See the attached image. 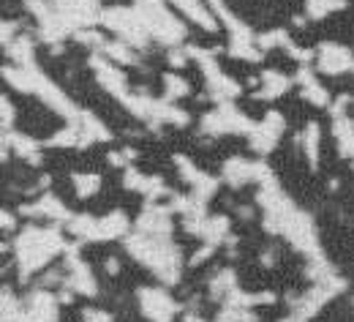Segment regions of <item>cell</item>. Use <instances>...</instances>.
<instances>
[{"mask_svg":"<svg viewBox=\"0 0 354 322\" xmlns=\"http://www.w3.org/2000/svg\"><path fill=\"white\" fill-rule=\"evenodd\" d=\"M60 251H68V243L57 230H44V227H28L19 232L14 240V254H17V268L19 278L28 281L33 274L49 265V260Z\"/></svg>","mask_w":354,"mask_h":322,"instance_id":"obj_2","label":"cell"},{"mask_svg":"<svg viewBox=\"0 0 354 322\" xmlns=\"http://www.w3.org/2000/svg\"><path fill=\"white\" fill-rule=\"evenodd\" d=\"M22 314V303L11 295V287H3V322H17Z\"/></svg>","mask_w":354,"mask_h":322,"instance_id":"obj_31","label":"cell"},{"mask_svg":"<svg viewBox=\"0 0 354 322\" xmlns=\"http://www.w3.org/2000/svg\"><path fill=\"white\" fill-rule=\"evenodd\" d=\"M19 213H22V216H46V219H52V222H71V219H74L71 211H68L55 194H44L39 202L19 208Z\"/></svg>","mask_w":354,"mask_h":322,"instance_id":"obj_18","label":"cell"},{"mask_svg":"<svg viewBox=\"0 0 354 322\" xmlns=\"http://www.w3.org/2000/svg\"><path fill=\"white\" fill-rule=\"evenodd\" d=\"M104 268H106V274H112V276H115V274H120V262H118V260H115V257H109V260H106V265H104Z\"/></svg>","mask_w":354,"mask_h":322,"instance_id":"obj_35","label":"cell"},{"mask_svg":"<svg viewBox=\"0 0 354 322\" xmlns=\"http://www.w3.org/2000/svg\"><path fill=\"white\" fill-rule=\"evenodd\" d=\"M237 289V276H234V271L232 268H226V271H221L218 276L210 281V298L213 301H226V295L229 292H234Z\"/></svg>","mask_w":354,"mask_h":322,"instance_id":"obj_23","label":"cell"},{"mask_svg":"<svg viewBox=\"0 0 354 322\" xmlns=\"http://www.w3.org/2000/svg\"><path fill=\"white\" fill-rule=\"evenodd\" d=\"M257 44H259V49H275V46L289 49V46H292V39H289L286 30H267L265 36L257 39Z\"/></svg>","mask_w":354,"mask_h":322,"instance_id":"obj_30","label":"cell"},{"mask_svg":"<svg viewBox=\"0 0 354 322\" xmlns=\"http://www.w3.org/2000/svg\"><path fill=\"white\" fill-rule=\"evenodd\" d=\"M183 11V17H188L191 22H196L205 30H218V17L213 14V8H207L202 0H169Z\"/></svg>","mask_w":354,"mask_h":322,"instance_id":"obj_19","label":"cell"},{"mask_svg":"<svg viewBox=\"0 0 354 322\" xmlns=\"http://www.w3.org/2000/svg\"><path fill=\"white\" fill-rule=\"evenodd\" d=\"M11 118H14L11 101H8V96H3V132H8V129H11Z\"/></svg>","mask_w":354,"mask_h":322,"instance_id":"obj_34","label":"cell"},{"mask_svg":"<svg viewBox=\"0 0 354 322\" xmlns=\"http://www.w3.org/2000/svg\"><path fill=\"white\" fill-rule=\"evenodd\" d=\"M185 322H205L202 317H196V314H185Z\"/></svg>","mask_w":354,"mask_h":322,"instance_id":"obj_38","label":"cell"},{"mask_svg":"<svg viewBox=\"0 0 354 322\" xmlns=\"http://www.w3.org/2000/svg\"><path fill=\"white\" fill-rule=\"evenodd\" d=\"M139 309L150 322H172L180 312V303L167 295L161 287H142L139 289Z\"/></svg>","mask_w":354,"mask_h":322,"instance_id":"obj_7","label":"cell"},{"mask_svg":"<svg viewBox=\"0 0 354 322\" xmlns=\"http://www.w3.org/2000/svg\"><path fill=\"white\" fill-rule=\"evenodd\" d=\"M136 11L142 14L150 36L161 44L177 46L185 39V28L180 25V19L172 17L164 6V0H136Z\"/></svg>","mask_w":354,"mask_h":322,"instance_id":"obj_3","label":"cell"},{"mask_svg":"<svg viewBox=\"0 0 354 322\" xmlns=\"http://www.w3.org/2000/svg\"><path fill=\"white\" fill-rule=\"evenodd\" d=\"M90 66L95 69V77H98V82H101L104 91H109L112 96H118L120 101L129 96V80H126V74H123L109 57H98V55H93V57H90Z\"/></svg>","mask_w":354,"mask_h":322,"instance_id":"obj_13","label":"cell"},{"mask_svg":"<svg viewBox=\"0 0 354 322\" xmlns=\"http://www.w3.org/2000/svg\"><path fill=\"white\" fill-rule=\"evenodd\" d=\"M74 188H77L80 199H90L101 188V175H95V172H77L74 175Z\"/></svg>","mask_w":354,"mask_h":322,"instance_id":"obj_28","label":"cell"},{"mask_svg":"<svg viewBox=\"0 0 354 322\" xmlns=\"http://www.w3.org/2000/svg\"><path fill=\"white\" fill-rule=\"evenodd\" d=\"M316 69L324 71V74H341V71H349L354 69V55L341 44H319L316 49Z\"/></svg>","mask_w":354,"mask_h":322,"instance_id":"obj_14","label":"cell"},{"mask_svg":"<svg viewBox=\"0 0 354 322\" xmlns=\"http://www.w3.org/2000/svg\"><path fill=\"white\" fill-rule=\"evenodd\" d=\"M289 88H292V80H289V77H283L281 71L267 69L265 74H262V88L254 93V96H257V98H262V101H270V98L283 96Z\"/></svg>","mask_w":354,"mask_h":322,"instance_id":"obj_22","label":"cell"},{"mask_svg":"<svg viewBox=\"0 0 354 322\" xmlns=\"http://www.w3.org/2000/svg\"><path fill=\"white\" fill-rule=\"evenodd\" d=\"M6 49H8V55H11L19 66H33V42H30L28 36L14 39L11 44H6Z\"/></svg>","mask_w":354,"mask_h":322,"instance_id":"obj_25","label":"cell"},{"mask_svg":"<svg viewBox=\"0 0 354 322\" xmlns=\"http://www.w3.org/2000/svg\"><path fill=\"white\" fill-rule=\"evenodd\" d=\"M11 224H14V222H11V213H3V230L8 232L11 230Z\"/></svg>","mask_w":354,"mask_h":322,"instance_id":"obj_36","label":"cell"},{"mask_svg":"<svg viewBox=\"0 0 354 322\" xmlns=\"http://www.w3.org/2000/svg\"><path fill=\"white\" fill-rule=\"evenodd\" d=\"M57 303H60L57 295H52L46 289H33L17 322H57Z\"/></svg>","mask_w":354,"mask_h":322,"instance_id":"obj_11","label":"cell"},{"mask_svg":"<svg viewBox=\"0 0 354 322\" xmlns=\"http://www.w3.org/2000/svg\"><path fill=\"white\" fill-rule=\"evenodd\" d=\"M185 52H188V57H196V60H199L202 74H205V80H207V93H210L213 101L223 104V101L240 96V85H237L232 77H226L221 69H218V63L213 60L216 49H202V46L185 44Z\"/></svg>","mask_w":354,"mask_h":322,"instance_id":"obj_5","label":"cell"},{"mask_svg":"<svg viewBox=\"0 0 354 322\" xmlns=\"http://www.w3.org/2000/svg\"><path fill=\"white\" fill-rule=\"evenodd\" d=\"M240 322H257V317H254L251 312H245V314H243V320H240Z\"/></svg>","mask_w":354,"mask_h":322,"instance_id":"obj_37","label":"cell"},{"mask_svg":"<svg viewBox=\"0 0 354 322\" xmlns=\"http://www.w3.org/2000/svg\"><path fill=\"white\" fill-rule=\"evenodd\" d=\"M226 232H229V219L226 216H207V222H205V230H202V238L207 240V243H221L223 238H226Z\"/></svg>","mask_w":354,"mask_h":322,"instance_id":"obj_27","label":"cell"},{"mask_svg":"<svg viewBox=\"0 0 354 322\" xmlns=\"http://www.w3.org/2000/svg\"><path fill=\"white\" fill-rule=\"evenodd\" d=\"M346 8V0H306V11L310 19H324L333 11Z\"/></svg>","mask_w":354,"mask_h":322,"instance_id":"obj_26","label":"cell"},{"mask_svg":"<svg viewBox=\"0 0 354 322\" xmlns=\"http://www.w3.org/2000/svg\"><path fill=\"white\" fill-rule=\"evenodd\" d=\"M175 164H177V170H180V175H183V181L191 184V191H194V197H196L199 202H207V199L216 194V188H218V181H216V178H210L207 172L196 170L185 156H175Z\"/></svg>","mask_w":354,"mask_h":322,"instance_id":"obj_15","label":"cell"},{"mask_svg":"<svg viewBox=\"0 0 354 322\" xmlns=\"http://www.w3.org/2000/svg\"><path fill=\"white\" fill-rule=\"evenodd\" d=\"M8 147H14V156L30 161V164H39L41 161V145L28 134H19V132H3V159H8Z\"/></svg>","mask_w":354,"mask_h":322,"instance_id":"obj_16","label":"cell"},{"mask_svg":"<svg viewBox=\"0 0 354 322\" xmlns=\"http://www.w3.org/2000/svg\"><path fill=\"white\" fill-rule=\"evenodd\" d=\"M98 22L106 25L109 30H115L129 46H147V39H153L147 25H145V19H142V14L136 8H120V6L104 8Z\"/></svg>","mask_w":354,"mask_h":322,"instance_id":"obj_4","label":"cell"},{"mask_svg":"<svg viewBox=\"0 0 354 322\" xmlns=\"http://www.w3.org/2000/svg\"><path fill=\"white\" fill-rule=\"evenodd\" d=\"M101 52L112 60V63H123V66H133L136 63V55H133L126 42H106L101 46Z\"/></svg>","mask_w":354,"mask_h":322,"instance_id":"obj_24","label":"cell"},{"mask_svg":"<svg viewBox=\"0 0 354 322\" xmlns=\"http://www.w3.org/2000/svg\"><path fill=\"white\" fill-rule=\"evenodd\" d=\"M254 126H257V123H251V120H248L237 107H232L229 101H223L218 109H213V112H207V115L202 118V132H205V134H213V137H218V134H251Z\"/></svg>","mask_w":354,"mask_h":322,"instance_id":"obj_6","label":"cell"},{"mask_svg":"<svg viewBox=\"0 0 354 322\" xmlns=\"http://www.w3.org/2000/svg\"><path fill=\"white\" fill-rule=\"evenodd\" d=\"M295 82L300 85L303 98L310 101L313 107H327V104H330V93H327V88L313 77V71H310L308 66H303V69L295 74Z\"/></svg>","mask_w":354,"mask_h":322,"instance_id":"obj_20","label":"cell"},{"mask_svg":"<svg viewBox=\"0 0 354 322\" xmlns=\"http://www.w3.org/2000/svg\"><path fill=\"white\" fill-rule=\"evenodd\" d=\"M300 142L306 145V156H308L310 167H316V164H319V126H316V123H308V129H306V134L300 137Z\"/></svg>","mask_w":354,"mask_h":322,"instance_id":"obj_29","label":"cell"},{"mask_svg":"<svg viewBox=\"0 0 354 322\" xmlns=\"http://www.w3.org/2000/svg\"><path fill=\"white\" fill-rule=\"evenodd\" d=\"M126 230H129V216L120 213V211H115V213H109L104 219H95V235H93V240H112V238L126 235Z\"/></svg>","mask_w":354,"mask_h":322,"instance_id":"obj_21","label":"cell"},{"mask_svg":"<svg viewBox=\"0 0 354 322\" xmlns=\"http://www.w3.org/2000/svg\"><path fill=\"white\" fill-rule=\"evenodd\" d=\"M270 178H272V172H270V167H267L265 161H248V159L234 156V159H229L223 164V181L232 188H240V186L254 184V181L265 184Z\"/></svg>","mask_w":354,"mask_h":322,"instance_id":"obj_8","label":"cell"},{"mask_svg":"<svg viewBox=\"0 0 354 322\" xmlns=\"http://www.w3.org/2000/svg\"><path fill=\"white\" fill-rule=\"evenodd\" d=\"M123 186H126L129 191L145 194L150 202H156V199H161V197L167 194V186H164L161 178H156V175H142V172H136L133 167H129V170L123 172Z\"/></svg>","mask_w":354,"mask_h":322,"instance_id":"obj_17","label":"cell"},{"mask_svg":"<svg viewBox=\"0 0 354 322\" xmlns=\"http://www.w3.org/2000/svg\"><path fill=\"white\" fill-rule=\"evenodd\" d=\"M164 88H167V98H183V96L191 93L188 82L177 74H164Z\"/></svg>","mask_w":354,"mask_h":322,"instance_id":"obj_32","label":"cell"},{"mask_svg":"<svg viewBox=\"0 0 354 322\" xmlns=\"http://www.w3.org/2000/svg\"><path fill=\"white\" fill-rule=\"evenodd\" d=\"M82 320L85 322H112L115 317H112L109 312H104V309H93V306H88V309H82Z\"/></svg>","mask_w":354,"mask_h":322,"instance_id":"obj_33","label":"cell"},{"mask_svg":"<svg viewBox=\"0 0 354 322\" xmlns=\"http://www.w3.org/2000/svg\"><path fill=\"white\" fill-rule=\"evenodd\" d=\"M126 251L136 262H142L147 271H153L167 287L180 281V268H183V254L180 246H175L169 238L161 235H129L126 238Z\"/></svg>","mask_w":354,"mask_h":322,"instance_id":"obj_1","label":"cell"},{"mask_svg":"<svg viewBox=\"0 0 354 322\" xmlns=\"http://www.w3.org/2000/svg\"><path fill=\"white\" fill-rule=\"evenodd\" d=\"M77 243L74 246H68V260H66V265H68V274H66V278H63V284L68 287V289H74V292H80V295H95L98 292V287H95V276L90 274L88 262L77 254Z\"/></svg>","mask_w":354,"mask_h":322,"instance_id":"obj_10","label":"cell"},{"mask_svg":"<svg viewBox=\"0 0 354 322\" xmlns=\"http://www.w3.org/2000/svg\"><path fill=\"white\" fill-rule=\"evenodd\" d=\"M49 3H52V8L74 28V33L82 30V28H93L95 19L101 17L98 0H49Z\"/></svg>","mask_w":354,"mask_h":322,"instance_id":"obj_9","label":"cell"},{"mask_svg":"<svg viewBox=\"0 0 354 322\" xmlns=\"http://www.w3.org/2000/svg\"><path fill=\"white\" fill-rule=\"evenodd\" d=\"M283 129H286V120H283V115L281 112H275V109H270L265 115V120L262 123H257L254 126V132L248 134L251 137V147L257 150V153H270L272 147H275V142L281 139L283 134Z\"/></svg>","mask_w":354,"mask_h":322,"instance_id":"obj_12","label":"cell"}]
</instances>
